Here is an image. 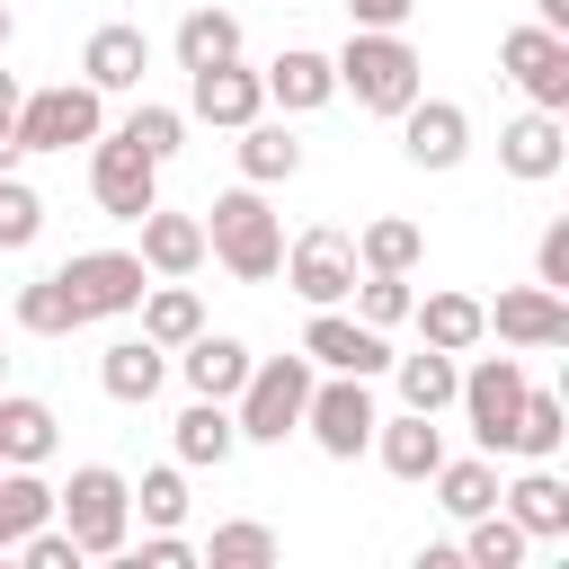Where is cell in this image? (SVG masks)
Returning <instances> with one entry per match:
<instances>
[{
	"label": "cell",
	"mask_w": 569,
	"mask_h": 569,
	"mask_svg": "<svg viewBox=\"0 0 569 569\" xmlns=\"http://www.w3.org/2000/svg\"><path fill=\"white\" fill-rule=\"evenodd\" d=\"M427 489H436V507L462 525V516H480V507H498V453H445L436 471H427Z\"/></svg>",
	"instance_id": "cell-32"
},
{
	"label": "cell",
	"mask_w": 569,
	"mask_h": 569,
	"mask_svg": "<svg viewBox=\"0 0 569 569\" xmlns=\"http://www.w3.org/2000/svg\"><path fill=\"white\" fill-rule=\"evenodd\" d=\"M133 231H142L133 258H142L151 276H196V267H204V213H169V204H151Z\"/></svg>",
	"instance_id": "cell-21"
},
{
	"label": "cell",
	"mask_w": 569,
	"mask_h": 569,
	"mask_svg": "<svg viewBox=\"0 0 569 569\" xmlns=\"http://www.w3.org/2000/svg\"><path fill=\"white\" fill-rule=\"evenodd\" d=\"M418 258H427V231L400 222V213H382V222L356 231V276H418Z\"/></svg>",
	"instance_id": "cell-33"
},
{
	"label": "cell",
	"mask_w": 569,
	"mask_h": 569,
	"mask_svg": "<svg viewBox=\"0 0 569 569\" xmlns=\"http://www.w3.org/2000/svg\"><path fill=\"white\" fill-rule=\"evenodd\" d=\"M133 516L142 525H187V462H151L133 480Z\"/></svg>",
	"instance_id": "cell-39"
},
{
	"label": "cell",
	"mask_w": 569,
	"mask_h": 569,
	"mask_svg": "<svg viewBox=\"0 0 569 569\" xmlns=\"http://www.w3.org/2000/svg\"><path fill=\"white\" fill-rule=\"evenodd\" d=\"M18 560H27V569H80V542H71L62 525H36V533L18 542Z\"/></svg>",
	"instance_id": "cell-44"
},
{
	"label": "cell",
	"mask_w": 569,
	"mask_h": 569,
	"mask_svg": "<svg viewBox=\"0 0 569 569\" xmlns=\"http://www.w3.org/2000/svg\"><path fill=\"white\" fill-rule=\"evenodd\" d=\"M18 98H27V89H18V71H0V169H18V160H27V151H18Z\"/></svg>",
	"instance_id": "cell-45"
},
{
	"label": "cell",
	"mask_w": 569,
	"mask_h": 569,
	"mask_svg": "<svg viewBox=\"0 0 569 569\" xmlns=\"http://www.w3.org/2000/svg\"><path fill=\"white\" fill-rule=\"evenodd\" d=\"M347 302H356V320H365V329H400V320H409V302H418V284H409V276H356V293H347Z\"/></svg>",
	"instance_id": "cell-41"
},
{
	"label": "cell",
	"mask_w": 569,
	"mask_h": 569,
	"mask_svg": "<svg viewBox=\"0 0 569 569\" xmlns=\"http://www.w3.org/2000/svg\"><path fill=\"white\" fill-rule=\"evenodd\" d=\"M231 160H240L249 187H284V178H302V142H293L284 116H249L240 142H231Z\"/></svg>",
	"instance_id": "cell-23"
},
{
	"label": "cell",
	"mask_w": 569,
	"mask_h": 569,
	"mask_svg": "<svg viewBox=\"0 0 569 569\" xmlns=\"http://www.w3.org/2000/svg\"><path fill=\"white\" fill-rule=\"evenodd\" d=\"M373 382L365 373H311V400H302V436L329 453V462H356L373 445Z\"/></svg>",
	"instance_id": "cell-5"
},
{
	"label": "cell",
	"mask_w": 569,
	"mask_h": 569,
	"mask_svg": "<svg viewBox=\"0 0 569 569\" xmlns=\"http://www.w3.org/2000/svg\"><path fill=\"white\" fill-rule=\"evenodd\" d=\"M498 71L533 98V107H551V116H569V36H551V27H507L498 36Z\"/></svg>",
	"instance_id": "cell-11"
},
{
	"label": "cell",
	"mask_w": 569,
	"mask_h": 569,
	"mask_svg": "<svg viewBox=\"0 0 569 569\" xmlns=\"http://www.w3.org/2000/svg\"><path fill=\"white\" fill-rule=\"evenodd\" d=\"M169 445H178V462H187V471H222V462L240 453L231 400H187V409H178V427H169Z\"/></svg>",
	"instance_id": "cell-26"
},
{
	"label": "cell",
	"mask_w": 569,
	"mask_h": 569,
	"mask_svg": "<svg viewBox=\"0 0 569 569\" xmlns=\"http://www.w3.org/2000/svg\"><path fill=\"white\" fill-rule=\"evenodd\" d=\"M53 445H62L53 400H36V391H0V462H53Z\"/></svg>",
	"instance_id": "cell-28"
},
{
	"label": "cell",
	"mask_w": 569,
	"mask_h": 569,
	"mask_svg": "<svg viewBox=\"0 0 569 569\" xmlns=\"http://www.w3.org/2000/svg\"><path fill=\"white\" fill-rule=\"evenodd\" d=\"M80 80H89L98 98H133V89L151 80V36H142V27H124V18H116V27H98V36L80 44Z\"/></svg>",
	"instance_id": "cell-17"
},
{
	"label": "cell",
	"mask_w": 569,
	"mask_h": 569,
	"mask_svg": "<svg viewBox=\"0 0 569 569\" xmlns=\"http://www.w3.org/2000/svg\"><path fill=\"white\" fill-rule=\"evenodd\" d=\"M480 311H489V329H498L507 347H525V356L569 347V293H551V284H507V293L480 302Z\"/></svg>",
	"instance_id": "cell-16"
},
{
	"label": "cell",
	"mask_w": 569,
	"mask_h": 569,
	"mask_svg": "<svg viewBox=\"0 0 569 569\" xmlns=\"http://www.w3.org/2000/svg\"><path fill=\"white\" fill-rule=\"evenodd\" d=\"M160 382H169V347H151L142 329H133V338H116V347L98 356V391H107V400H124V409L160 400Z\"/></svg>",
	"instance_id": "cell-22"
},
{
	"label": "cell",
	"mask_w": 569,
	"mask_h": 569,
	"mask_svg": "<svg viewBox=\"0 0 569 569\" xmlns=\"http://www.w3.org/2000/svg\"><path fill=\"white\" fill-rule=\"evenodd\" d=\"M498 169H507L516 187H551V178L569 169V124H560L551 107H525L516 124H498Z\"/></svg>",
	"instance_id": "cell-15"
},
{
	"label": "cell",
	"mask_w": 569,
	"mask_h": 569,
	"mask_svg": "<svg viewBox=\"0 0 569 569\" xmlns=\"http://www.w3.org/2000/svg\"><path fill=\"white\" fill-rule=\"evenodd\" d=\"M204 258L222 267V276H240V284H267L276 267H284V222H276V204H267V187H222L213 204H204Z\"/></svg>",
	"instance_id": "cell-2"
},
{
	"label": "cell",
	"mask_w": 569,
	"mask_h": 569,
	"mask_svg": "<svg viewBox=\"0 0 569 569\" xmlns=\"http://www.w3.org/2000/svg\"><path fill=\"white\" fill-rule=\"evenodd\" d=\"M169 44H178V71H204V62H231L249 36H240V18H231V9H187Z\"/></svg>",
	"instance_id": "cell-34"
},
{
	"label": "cell",
	"mask_w": 569,
	"mask_h": 569,
	"mask_svg": "<svg viewBox=\"0 0 569 569\" xmlns=\"http://www.w3.org/2000/svg\"><path fill=\"white\" fill-rule=\"evenodd\" d=\"M258 80H267V107H276V116H320V107L338 98L329 53H311V44H284V53H276Z\"/></svg>",
	"instance_id": "cell-19"
},
{
	"label": "cell",
	"mask_w": 569,
	"mask_h": 569,
	"mask_svg": "<svg viewBox=\"0 0 569 569\" xmlns=\"http://www.w3.org/2000/svg\"><path fill=\"white\" fill-rule=\"evenodd\" d=\"M498 507L525 525V542H569V480L551 462H525L516 480H498Z\"/></svg>",
	"instance_id": "cell-18"
},
{
	"label": "cell",
	"mask_w": 569,
	"mask_h": 569,
	"mask_svg": "<svg viewBox=\"0 0 569 569\" xmlns=\"http://www.w3.org/2000/svg\"><path fill=\"white\" fill-rule=\"evenodd\" d=\"M53 525L80 542V560H116L133 542V480L116 462H80L62 489H53Z\"/></svg>",
	"instance_id": "cell-3"
},
{
	"label": "cell",
	"mask_w": 569,
	"mask_h": 569,
	"mask_svg": "<svg viewBox=\"0 0 569 569\" xmlns=\"http://www.w3.org/2000/svg\"><path fill=\"white\" fill-rule=\"evenodd\" d=\"M9 44H18V18H9V0H0V53H9Z\"/></svg>",
	"instance_id": "cell-48"
},
{
	"label": "cell",
	"mask_w": 569,
	"mask_h": 569,
	"mask_svg": "<svg viewBox=\"0 0 569 569\" xmlns=\"http://www.w3.org/2000/svg\"><path fill=\"white\" fill-rule=\"evenodd\" d=\"M311 356L293 347V356H249V382L231 391V427H240V445H284V436H302V400H311Z\"/></svg>",
	"instance_id": "cell-4"
},
{
	"label": "cell",
	"mask_w": 569,
	"mask_h": 569,
	"mask_svg": "<svg viewBox=\"0 0 569 569\" xmlns=\"http://www.w3.org/2000/svg\"><path fill=\"white\" fill-rule=\"evenodd\" d=\"M329 71H338V89H347L365 116H400V107L427 89V62H418V44H409L400 27H347V44L329 53Z\"/></svg>",
	"instance_id": "cell-1"
},
{
	"label": "cell",
	"mask_w": 569,
	"mask_h": 569,
	"mask_svg": "<svg viewBox=\"0 0 569 569\" xmlns=\"http://www.w3.org/2000/svg\"><path fill=\"white\" fill-rule=\"evenodd\" d=\"M196 560H204V569H267V560H276V525H258V516L213 525V533L196 542Z\"/></svg>",
	"instance_id": "cell-37"
},
{
	"label": "cell",
	"mask_w": 569,
	"mask_h": 569,
	"mask_svg": "<svg viewBox=\"0 0 569 569\" xmlns=\"http://www.w3.org/2000/svg\"><path fill=\"white\" fill-rule=\"evenodd\" d=\"M533 27H551V36H569V0H533Z\"/></svg>",
	"instance_id": "cell-47"
},
{
	"label": "cell",
	"mask_w": 569,
	"mask_h": 569,
	"mask_svg": "<svg viewBox=\"0 0 569 569\" xmlns=\"http://www.w3.org/2000/svg\"><path fill=\"white\" fill-rule=\"evenodd\" d=\"M187 116H196V124H213V133H240L249 116H267V80H258V62H249V53H231V62L187 71Z\"/></svg>",
	"instance_id": "cell-13"
},
{
	"label": "cell",
	"mask_w": 569,
	"mask_h": 569,
	"mask_svg": "<svg viewBox=\"0 0 569 569\" xmlns=\"http://www.w3.org/2000/svg\"><path fill=\"white\" fill-rule=\"evenodd\" d=\"M89 196H98V213L142 222V213L160 204V160H151L142 142H124V133H98V142H89Z\"/></svg>",
	"instance_id": "cell-8"
},
{
	"label": "cell",
	"mask_w": 569,
	"mask_h": 569,
	"mask_svg": "<svg viewBox=\"0 0 569 569\" xmlns=\"http://www.w3.org/2000/svg\"><path fill=\"white\" fill-rule=\"evenodd\" d=\"M516 400H525V365H516V356H471L462 382H453V409H462V427H471L480 453H507Z\"/></svg>",
	"instance_id": "cell-7"
},
{
	"label": "cell",
	"mask_w": 569,
	"mask_h": 569,
	"mask_svg": "<svg viewBox=\"0 0 569 569\" xmlns=\"http://www.w3.org/2000/svg\"><path fill=\"white\" fill-rule=\"evenodd\" d=\"M36 231H44V196L18 169H0V249L18 258V249H36Z\"/></svg>",
	"instance_id": "cell-40"
},
{
	"label": "cell",
	"mask_w": 569,
	"mask_h": 569,
	"mask_svg": "<svg viewBox=\"0 0 569 569\" xmlns=\"http://www.w3.org/2000/svg\"><path fill=\"white\" fill-rule=\"evenodd\" d=\"M560 445H569V400L525 382V400H516V427H507V453H516V462H551Z\"/></svg>",
	"instance_id": "cell-31"
},
{
	"label": "cell",
	"mask_w": 569,
	"mask_h": 569,
	"mask_svg": "<svg viewBox=\"0 0 569 569\" xmlns=\"http://www.w3.org/2000/svg\"><path fill=\"white\" fill-rule=\"evenodd\" d=\"M471 569H516L533 542H525V525L507 516V507H480V516H462V542H453Z\"/></svg>",
	"instance_id": "cell-35"
},
{
	"label": "cell",
	"mask_w": 569,
	"mask_h": 569,
	"mask_svg": "<svg viewBox=\"0 0 569 569\" xmlns=\"http://www.w3.org/2000/svg\"><path fill=\"white\" fill-rule=\"evenodd\" d=\"M533 284L569 293V213H560V222H542V240H533Z\"/></svg>",
	"instance_id": "cell-43"
},
{
	"label": "cell",
	"mask_w": 569,
	"mask_h": 569,
	"mask_svg": "<svg viewBox=\"0 0 569 569\" xmlns=\"http://www.w3.org/2000/svg\"><path fill=\"white\" fill-rule=\"evenodd\" d=\"M391 382H400V409L445 418V409H453V382H462V356H445V347L418 338V356H391Z\"/></svg>",
	"instance_id": "cell-30"
},
{
	"label": "cell",
	"mask_w": 569,
	"mask_h": 569,
	"mask_svg": "<svg viewBox=\"0 0 569 569\" xmlns=\"http://www.w3.org/2000/svg\"><path fill=\"white\" fill-rule=\"evenodd\" d=\"M18 329H27V338H71V329H89V320H80V302H71L62 276H36V284H18Z\"/></svg>",
	"instance_id": "cell-36"
},
{
	"label": "cell",
	"mask_w": 569,
	"mask_h": 569,
	"mask_svg": "<svg viewBox=\"0 0 569 569\" xmlns=\"http://www.w3.org/2000/svg\"><path fill=\"white\" fill-rule=\"evenodd\" d=\"M53 276L71 284L80 320H124V311L142 302V284H151V267H142L133 249H71V258H62Z\"/></svg>",
	"instance_id": "cell-10"
},
{
	"label": "cell",
	"mask_w": 569,
	"mask_h": 569,
	"mask_svg": "<svg viewBox=\"0 0 569 569\" xmlns=\"http://www.w3.org/2000/svg\"><path fill=\"white\" fill-rule=\"evenodd\" d=\"M311 311H329V302H347L356 293V240L338 231V222H311V231H293L284 240V267H276Z\"/></svg>",
	"instance_id": "cell-9"
},
{
	"label": "cell",
	"mask_w": 569,
	"mask_h": 569,
	"mask_svg": "<svg viewBox=\"0 0 569 569\" xmlns=\"http://www.w3.org/2000/svg\"><path fill=\"white\" fill-rule=\"evenodd\" d=\"M36 525H53V480H44V462H0V551H18Z\"/></svg>",
	"instance_id": "cell-29"
},
{
	"label": "cell",
	"mask_w": 569,
	"mask_h": 569,
	"mask_svg": "<svg viewBox=\"0 0 569 569\" xmlns=\"http://www.w3.org/2000/svg\"><path fill=\"white\" fill-rule=\"evenodd\" d=\"M178 373H187V391H196V400H231V391L249 382V347H240V338H222V329H196V338L178 347Z\"/></svg>",
	"instance_id": "cell-25"
},
{
	"label": "cell",
	"mask_w": 569,
	"mask_h": 569,
	"mask_svg": "<svg viewBox=\"0 0 569 569\" xmlns=\"http://www.w3.org/2000/svg\"><path fill=\"white\" fill-rule=\"evenodd\" d=\"M98 133H107V98L89 80H53V89L18 98V151H71V142H98Z\"/></svg>",
	"instance_id": "cell-6"
},
{
	"label": "cell",
	"mask_w": 569,
	"mask_h": 569,
	"mask_svg": "<svg viewBox=\"0 0 569 569\" xmlns=\"http://www.w3.org/2000/svg\"><path fill=\"white\" fill-rule=\"evenodd\" d=\"M0 391H9V356H0Z\"/></svg>",
	"instance_id": "cell-49"
},
{
	"label": "cell",
	"mask_w": 569,
	"mask_h": 569,
	"mask_svg": "<svg viewBox=\"0 0 569 569\" xmlns=\"http://www.w3.org/2000/svg\"><path fill=\"white\" fill-rule=\"evenodd\" d=\"M142 569H196V542L178 533V525H142V542H124Z\"/></svg>",
	"instance_id": "cell-42"
},
{
	"label": "cell",
	"mask_w": 569,
	"mask_h": 569,
	"mask_svg": "<svg viewBox=\"0 0 569 569\" xmlns=\"http://www.w3.org/2000/svg\"><path fill=\"white\" fill-rule=\"evenodd\" d=\"M391 480H427L436 462H445V427L427 418V409H400V418H373V445H365Z\"/></svg>",
	"instance_id": "cell-20"
},
{
	"label": "cell",
	"mask_w": 569,
	"mask_h": 569,
	"mask_svg": "<svg viewBox=\"0 0 569 569\" xmlns=\"http://www.w3.org/2000/svg\"><path fill=\"white\" fill-rule=\"evenodd\" d=\"M391 124H400V160H409V169H462V160H471V116H462L453 98H427V89H418Z\"/></svg>",
	"instance_id": "cell-14"
},
{
	"label": "cell",
	"mask_w": 569,
	"mask_h": 569,
	"mask_svg": "<svg viewBox=\"0 0 569 569\" xmlns=\"http://www.w3.org/2000/svg\"><path fill=\"white\" fill-rule=\"evenodd\" d=\"M409 9H418V0H347L356 27H409Z\"/></svg>",
	"instance_id": "cell-46"
},
{
	"label": "cell",
	"mask_w": 569,
	"mask_h": 569,
	"mask_svg": "<svg viewBox=\"0 0 569 569\" xmlns=\"http://www.w3.org/2000/svg\"><path fill=\"white\" fill-rule=\"evenodd\" d=\"M116 133H124V142H142V151H151V160L169 169V160H178V142H187V107H160V98H133V116H124Z\"/></svg>",
	"instance_id": "cell-38"
},
{
	"label": "cell",
	"mask_w": 569,
	"mask_h": 569,
	"mask_svg": "<svg viewBox=\"0 0 569 569\" xmlns=\"http://www.w3.org/2000/svg\"><path fill=\"white\" fill-rule=\"evenodd\" d=\"M133 311H142V338H151V347H169V356L204 329V302H196V284H187V276H151Z\"/></svg>",
	"instance_id": "cell-27"
},
{
	"label": "cell",
	"mask_w": 569,
	"mask_h": 569,
	"mask_svg": "<svg viewBox=\"0 0 569 569\" xmlns=\"http://www.w3.org/2000/svg\"><path fill=\"white\" fill-rule=\"evenodd\" d=\"M302 356L320 365V373H391V329H365L347 302H329V311H311L302 320Z\"/></svg>",
	"instance_id": "cell-12"
},
{
	"label": "cell",
	"mask_w": 569,
	"mask_h": 569,
	"mask_svg": "<svg viewBox=\"0 0 569 569\" xmlns=\"http://www.w3.org/2000/svg\"><path fill=\"white\" fill-rule=\"evenodd\" d=\"M409 320H418V338H427V347H445V356H471V347L489 338L480 293H453V284H445V293H418V302H409Z\"/></svg>",
	"instance_id": "cell-24"
}]
</instances>
